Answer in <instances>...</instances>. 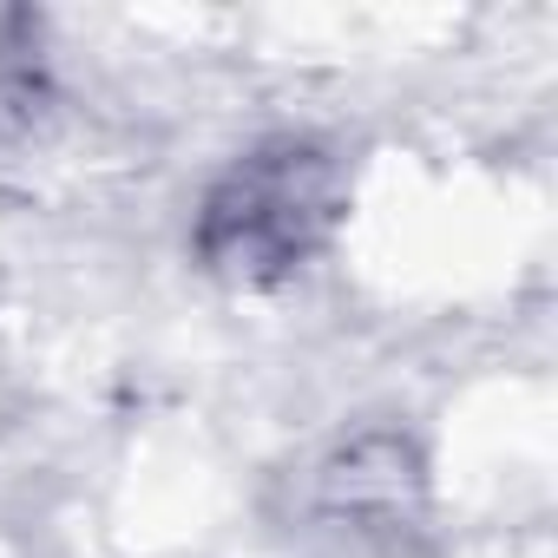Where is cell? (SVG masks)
Segmentation results:
<instances>
[{
	"mask_svg": "<svg viewBox=\"0 0 558 558\" xmlns=\"http://www.w3.org/2000/svg\"><path fill=\"white\" fill-rule=\"evenodd\" d=\"M342 217V165L316 138H269L236 158L197 217V256L236 283L303 269Z\"/></svg>",
	"mask_w": 558,
	"mask_h": 558,
	"instance_id": "1",
	"label": "cell"
},
{
	"mask_svg": "<svg viewBox=\"0 0 558 558\" xmlns=\"http://www.w3.org/2000/svg\"><path fill=\"white\" fill-rule=\"evenodd\" d=\"M329 493L349 519H381V525H401V512L414 506L421 493V473H414V453L401 440H368L355 447L336 473H329Z\"/></svg>",
	"mask_w": 558,
	"mask_h": 558,
	"instance_id": "2",
	"label": "cell"
}]
</instances>
